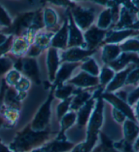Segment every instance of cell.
<instances>
[{
    "instance_id": "18",
    "label": "cell",
    "mask_w": 139,
    "mask_h": 152,
    "mask_svg": "<svg viewBox=\"0 0 139 152\" xmlns=\"http://www.w3.org/2000/svg\"><path fill=\"white\" fill-rule=\"evenodd\" d=\"M58 65V57L57 51L56 48H50L48 52V65L49 69V73H50V80H55L56 70H57Z\"/></svg>"
},
{
    "instance_id": "23",
    "label": "cell",
    "mask_w": 139,
    "mask_h": 152,
    "mask_svg": "<svg viewBox=\"0 0 139 152\" xmlns=\"http://www.w3.org/2000/svg\"><path fill=\"white\" fill-rule=\"evenodd\" d=\"M101 143L100 145V151L103 152H121L114 147V142L111 140L107 135L103 132H99Z\"/></svg>"
},
{
    "instance_id": "38",
    "label": "cell",
    "mask_w": 139,
    "mask_h": 152,
    "mask_svg": "<svg viewBox=\"0 0 139 152\" xmlns=\"http://www.w3.org/2000/svg\"><path fill=\"white\" fill-rule=\"evenodd\" d=\"M112 113L114 120L118 123H124V121L126 120L127 118L124 113H122L121 111L117 110V109H115L114 108L113 109Z\"/></svg>"
},
{
    "instance_id": "6",
    "label": "cell",
    "mask_w": 139,
    "mask_h": 152,
    "mask_svg": "<svg viewBox=\"0 0 139 152\" xmlns=\"http://www.w3.org/2000/svg\"><path fill=\"white\" fill-rule=\"evenodd\" d=\"M74 20L80 28L86 29L94 20V12L90 10L84 9L82 7H75L73 9Z\"/></svg>"
},
{
    "instance_id": "9",
    "label": "cell",
    "mask_w": 139,
    "mask_h": 152,
    "mask_svg": "<svg viewBox=\"0 0 139 152\" xmlns=\"http://www.w3.org/2000/svg\"><path fill=\"white\" fill-rule=\"evenodd\" d=\"M105 33V31L99 29L97 27H92L90 28L85 34V38L88 45V50H93V49H95V48L104 37Z\"/></svg>"
},
{
    "instance_id": "19",
    "label": "cell",
    "mask_w": 139,
    "mask_h": 152,
    "mask_svg": "<svg viewBox=\"0 0 139 152\" xmlns=\"http://www.w3.org/2000/svg\"><path fill=\"white\" fill-rule=\"evenodd\" d=\"M133 66L134 65L130 66L125 71H122L121 72H119L118 73V74H117L114 80L111 82V84L109 85V86H108L107 90V92L113 91V90H115L119 88V87H121L123 85L125 81H126L127 75H128V73L132 71V69Z\"/></svg>"
},
{
    "instance_id": "32",
    "label": "cell",
    "mask_w": 139,
    "mask_h": 152,
    "mask_svg": "<svg viewBox=\"0 0 139 152\" xmlns=\"http://www.w3.org/2000/svg\"><path fill=\"white\" fill-rule=\"evenodd\" d=\"M121 48L124 51H138V41L137 39H130L122 44Z\"/></svg>"
},
{
    "instance_id": "26",
    "label": "cell",
    "mask_w": 139,
    "mask_h": 152,
    "mask_svg": "<svg viewBox=\"0 0 139 152\" xmlns=\"http://www.w3.org/2000/svg\"><path fill=\"white\" fill-rule=\"evenodd\" d=\"M72 99L71 97H69L67 99L63 100L62 103L58 105L57 109H56V114H57V118L59 120L66 113L69 112L71 102Z\"/></svg>"
},
{
    "instance_id": "14",
    "label": "cell",
    "mask_w": 139,
    "mask_h": 152,
    "mask_svg": "<svg viewBox=\"0 0 139 152\" xmlns=\"http://www.w3.org/2000/svg\"><path fill=\"white\" fill-rule=\"evenodd\" d=\"M130 62H135L138 63V55L134 53H124L114 61L110 62L109 65L115 70H120L124 67Z\"/></svg>"
},
{
    "instance_id": "13",
    "label": "cell",
    "mask_w": 139,
    "mask_h": 152,
    "mask_svg": "<svg viewBox=\"0 0 139 152\" xmlns=\"http://www.w3.org/2000/svg\"><path fill=\"white\" fill-rule=\"evenodd\" d=\"M34 16V13L31 12L18 16L14 23V25L10 27V32L20 33L23 29L27 28L31 24Z\"/></svg>"
},
{
    "instance_id": "33",
    "label": "cell",
    "mask_w": 139,
    "mask_h": 152,
    "mask_svg": "<svg viewBox=\"0 0 139 152\" xmlns=\"http://www.w3.org/2000/svg\"><path fill=\"white\" fill-rule=\"evenodd\" d=\"M12 66V61L6 57H0V76L6 73Z\"/></svg>"
},
{
    "instance_id": "22",
    "label": "cell",
    "mask_w": 139,
    "mask_h": 152,
    "mask_svg": "<svg viewBox=\"0 0 139 152\" xmlns=\"http://www.w3.org/2000/svg\"><path fill=\"white\" fill-rule=\"evenodd\" d=\"M119 52L120 48L117 45H107L103 50V60L107 63L114 61L119 56Z\"/></svg>"
},
{
    "instance_id": "15",
    "label": "cell",
    "mask_w": 139,
    "mask_h": 152,
    "mask_svg": "<svg viewBox=\"0 0 139 152\" xmlns=\"http://www.w3.org/2000/svg\"><path fill=\"white\" fill-rule=\"evenodd\" d=\"M68 37H69V29H68V22L65 20L63 27L60 28L56 35L52 40V45L53 48H64L67 44Z\"/></svg>"
},
{
    "instance_id": "11",
    "label": "cell",
    "mask_w": 139,
    "mask_h": 152,
    "mask_svg": "<svg viewBox=\"0 0 139 152\" xmlns=\"http://www.w3.org/2000/svg\"><path fill=\"white\" fill-rule=\"evenodd\" d=\"M69 25H68L69 29V41H68V46H77L83 44V37L82 33L74 23V18L71 14H69Z\"/></svg>"
},
{
    "instance_id": "44",
    "label": "cell",
    "mask_w": 139,
    "mask_h": 152,
    "mask_svg": "<svg viewBox=\"0 0 139 152\" xmlns=\"http://www.w3.org/2000/svg\"><path fill=\"white\" fill-rule=\"evenodd\" d=\"M99 151H100V147L98 146V147H95V148L93 149V151L92 152H99Z\"/></svg>"
},
{
    "instance_id": "31",
    "label": "cell",
    "mask_w": 139,
    "mask_h": 152,
    "mask_svg": "<svg viewBox=\"0 0 139 152\" xmlns=\"http://www.w3.org/2000/svg\"><path fill=\"white\" fill-rule=\"evenodd\" d=\"M114 147L121 152H136L132 148V144L128 143L124 139L119 142H114Z\"/></svg>"
},
{
    "instance_id": "30",
    "label": "cell",
    "mask_w": 139,
    "mask_h": 152,
    "mask_svg": "<svg viewBox=\"0 0 139 152\" xmlns=\"http://www.w3.org/2000/svg\"><path fill=\"white\" fill-rule=\"evenodd\" d=\"M132 21L133 19L130 11L126 8L122 9V17L120 22L118 24V27H125V26L127 25H130L132 23Z\"/></svg>"
},
{
    "instance_id": "21",
    "label": "cell",
    "mask_w": 139,
    "mask_h": 152,
    "mask_svg": "<svg viewBox=\"0 0 139 152\" xmlns=\"http://www.w3.org/2000/svg\"><path fill=\"white\" fill-rule=\"evenodd\" d=\"M91 94L88 92H79L74 99H72L70 104V109L73 111H78L84 104L90 99Z\"/></svg>"
},
{
    "instance_id": "37",
    "label": "cell",
    "mask_w": 139,
    "mask_h": 152,
    "mask_svg": "<svg viewBox=\"0 0 139 152\" xmlns=\"http://www.w3.org/2000/svg\"><path fill=\"white\" fill-rule=\"evenodd\" d=\"M45 18L46 22L48 25H53L56 23V15L51 10H46Z\"/></svg>"
},
{
    "instance_id": "17",
    "label": "cell",
    "mask_w": 139,
    "mask_h": 152,
    "mask_svg": "<svg viewBox=\"0 0 139 152\" xmlns=\"http://www.w3.org/2000/svg\"><path fill=\"white\" fill-rule=\"evenodd\" d=\"M78 65L77 63H67L63 64L56 75L55 84L60 86L62 83L69 77L73 70Z\"/></svg>"
},
{
    "instance_id": "39",
    "label": "cell",
    "mask_w": 139,
    "mask_h": 152,
    "mask_svg": "<svg viewBox=\"0 0 139 152\" xmlns=\"http://www.w3.org/2000/svg\"><path fill=\"white\" fill-rule=\"evenodd\" d=\"M126 84H133L134 82H137L138 80V69L136 68V69L132 70L128 76H127Z\"/></svg>"
},
{
    "instance_id": "3",
    "label": "cell",
    "mask_w": 139,
    "mask_h": 152,
    "mask_svg": "<svg viewBox=\"0 0 139 152\" xmlns=\"http://www.w3.org/2000/svg\"><path fill=\"white\" fill-rule=\"evenodd\" d=\"M53 94L51 92L48 99L39 109L33 120L30 124L31 127L35 131H43L48 129L51 117V104L53 101Z\"/></svg>"
},
{
    "instance_id": "4",
    "label": "cell",
    "mask_w": 139,
    "mask_h": 152,
    "mask_svg": "<svg viewBox=\"0 0 139 152\" xmlns=\"http://www.w3.org/2000/svg\"><path fill=\"white\" fill-rule=\"evenodd\" d=\"M75 146L74 142L67 140L65 134L58 133L55 139L46 142L41 147L35 149L31 152H68L71 151Z\"/></svg>"
},
{
    "instance_id": "7",
    "label": "cell",
    "mask_w": 139,
    "mask_h": 152,
    "mask_svg": "<svg viewBox=\"0 0 139 152\" xmlns=\"http://www.w3.org/2000/svg\"><path fill=\"white\" fill-rule=\"evenodd\" d=\"M95 106V98L90 99L78 110L77 114V123L79 128L85 126L89 120Z\"/></svg>"
},
{
    "instance_id": "20",
    "label": "cell",
    "mask_w": 139,
    "mask_h": 152,
    "mask_svg": "<svg viewBox=\"0 0 139 152\" xmlns=\"http://www.w3.org/2000/svg\"><path fill=\"white\" fill-rule=\"evenodd\" d=\"M77 120V114L74 111H69L60 119V134H65V132L74 124Z\"/></svg>"
},
{
    "instance_id": "40",
    "label": "cell",
    "mask_w": 139,
    "mask_h": 152,
    "mask_svg": "<svg viewBox=\"0 0 139 152\" xmlns=\"http://www.w3.org/2000/svg\"><path fill=\"white\" fill-rule=\"evenodd\" d=\"M138 89L136 88L135 90L130 94L128 97H127V101L130 106L133 104L138 101Z\"/></svg>"
},
{
    "instance_id": "16",
    "label": "cell",
    "mask_w": 139,
    "mask_h": 152,
    "mask_svg": "<svg viewBox=\"0 0 139 152\" xmlns=\"http://www.w3.org/2000/svg\"><path fill=\"white\" fill-rule=\"evenodd\" d=\"M69 82L78 86L87 87L96 85L98 83V80L97 77L90 75L86 72H82L76 77L71 80Z\"/></svg>"
},
{
    "instance_id": "12",
    "label": "cell",
    "mask_w": 139,
    "mask_h": 152,
    "mask_svg": "<svg viewBox=\"0 0 139 152\" xmlns=\"http://www.w3.org/2000/svg\"><path fill=\"white\" fill-rule=\"evenodd\" d=\"M95 50H82L77 48H71L67 51L63 53L62 59L63 61L75 62L82 60L86 57L91 55Z\"/></svg>"
},
{
    "instance_id": "8",
    "label": "cell",
    "mask_w": 139,
    "mask_h": 152,
    "mask_svg": "<svg viewBox=\"0 0 139 152\" xmlns=\"http://www.w3.org/2000/svg\"><path fill=\"white\" fill-rule=\"evenodd\" d=\"M20 65L18 69L23 71L26 75L33 80L35 82L39 83V75L37 63L33 58H27L18 63Z\"/></svg>"
},
{
    "instance_id": "27",
    "label": "cell",
    "mask_w": 139,
    "mask_h": 152,
    "mask_svg": "<svg viewBox=\"0 0 139 152\" xmlns=\"http://www.w3.org/2000/svg\"><path fill=\"white\" fill-rule=\"evenodd\" d=\"M111 11L110 9L106 10L100 14L99 20H98V26L101 28H107L111 21Z\"/></svg>"
},
{
    "instance_id": "28",
    "label": "cell",
    "mask_w": 139,
    "mask_h": 152,
    "mask_svg": "<svg viewBox=\"0 0 139 152\" xmlns=\"http://www.w3.org/2000/svg\"><path fill=\"white\" fill-rule=\"evenodd\" d=\"M73 91V87L70 86H60L55 92V96L57 98L63 100L68 99Z\"/></svg>"
},
{
    "instance_id": "1",
    "label": "cell",
    "mask_w": 139,
    "mask_h": 152,
    "mask_svg": "<svg viewBox=\"0 0 139 152\" xmlns=\"http://www.w3.org/2000/svg\"><path fill=\"white\" fill-rule=\"evenodd\" d=\"M53 133L48 129L35 131L29 124L17 132L8 147L12 152L31 151L46 143Z\"/></svg>"
},
{
    "instance_id": "10",
    "label": "cell",
    "mask_w": 139,
    "mask_h": 152,
    "mask_svg": "<svg viewBox=\"0 0 139 152\" xmlns=\"http://www.w3.org/2000/svg\"><path fill=\"white\" fill-rule=\"evenodd\" d=\"M123 130L124 141L130 144H133L138 136L139 128L137 122L127 119L124 122Z\"/></svg>"
},
{
    "instance_id": "24",
    "label": "cell",
    "mask_w": 139,
    "mask_h": 152,
    "mask_svg": "<svg viewBox=\"0 0 139 152\" xmlns=\"http://www.w3.org/2000/svg\"><path fill=\"white\" fill-rule=\"evenodd\" d=\"M98 140H86L72 149L71 152H92L95 148Z\"/></svg>"
},
{
    "instance_id": "34",
    "label": "cell",
    "mask_w": 139,
    "mask_h": 152,
    "mask_svg": "<svg viewBox=\"0 0 139 152\" xmlns=\"http://www.w3.org/2000/svg\"><path fill=\"white\" fill-rule=\"evenodd\" d=\"M114 72L112 70L108 68H104L101 72L100 75V82L103 84H107L114 77Z\"/></svg>"
},
{
    "instance_id": "5",
    "label": "cell",
    "mask_w": 139,
    "mask_h": 152,
    "mask_svg": "<svg viewBox=\"0 0 139 152\" xmlns=\"http://www.w3.org/2000/svg\"><path fill=\"white\" fill-rule=\"evenodd\" d=\"M102 99H105L107 101H109V103H111L114 105V109L121 111L129 120L137 122V118L135 116L134 111L126 102L122 101V100L119 99L115 95L110 94L109 92H106V93L103 94Z\"/></svg>"
},
{
    "instance_id": "43",
    "label": "cell",
    "mask_w": 139,
    "mask_h": 152,
    "mask_svg": "<svg viewBox=\"0 0 139 152\" xmlns=\"http://www.w3.org/2000/svg\"><path fill=\"white\" fill-rule=\"evenodd\" d=\"M6 39H7V37L6 35H4L3 33H0V45L5 42Z\"/></svg>"
},
{
    "instance_id": "41",
    "label": "cell",
    "mask_w": 139,
    "mask_h": 152,
    "mask_svg": "<svg viewBox=\"0 0 139 152\" xmlns=\"http://www.w3.org/2000/svg\"><path fill=\"white\" fill-rule=\"evenodd\" d=\"M40 52V48L39 46H34L31 48V49L29 50V56H34V55H37V54H39Z\"/></svg>"
},
{
    "instance_id": "36",
    "label": "cell",
    "mask_w": 139,
    "mask_h": 152,
    "mask_svg": "<svg viewBox=\"0 0 139 152\" xmlns=\"http://www.w3.org/2000/svg\"><path fill=\"white\" fill-rule=\"evenodd\" d=\"M12 46V36L10 38H7L6 42L0 45V57L10 50Z\"/></svg>"
},
{
    "instance_id": "35",
    "label": "cell",
    "mask_w": 139,
    "mask_h": 152,
    "mask_svg": "<svg viewBox=\"0 0 139 152\" xmlns=\"http://www.w3.org/2000/svg\"><path fill=\"white\" fill-rule=\"evenodd\" d=\"M11 24L10 18L9 17L3 7L0 6V25L6 26V27H10Z\"/></svg>"
},
{
    "instance_id": "29",
    "label": "cell",
    "mask_w": 139,
    "mask_h": 152,
    "mask_svg": "<svg viewBox=\"0 0 139 152\" xmlns=\"http://www.w3.org/2000/svg\"><path fill=\"white\" fill-rule=\"evenodd\" d=\"M82 69L92 75H97L99 73L98 66L93 59H89L88 61H86L82 65Z\"/></svg>"
},
{
    "instance_id": "2",
    "label": "cell",
    "mask_w": 139,
    "mask_h": 152,
    "mask_svg": "<svg viewBox=\"0 0 139 152\" xmlns=\"http://www.w3.org/2000/svg\"><path fill=\"white\" fill-rule=\"evenodd\" d=\"M103 109H104V104H103V99L102 97H99L98 98L96 106L94 108L88 122L86 140L98 139L100 129L102 126L103 120H104Z\"/></svg>"
},
{
    "instance_id": "25",
    "label": "cell",
    "mask_w": 139,
    "mask_h": 152,
    "mask_svg": "<svg viewBox=\"0 0 139 152\" xmlns=\"http://www.w3.org/2000/svg\"><path fill=\"white\" fill-rule=\"evenodd\" d=\"M134 33L133 30H125L120 31L113 32L107 37L106 42L107 43H116L119 42L125 38L130 36Z\"/></svg>"
},
{
    "instance_id": "42",
    "label": "cell",
    "mask_w": 139,
    "mask_h": 152,
    "mask_svg": "<svg viewBox=\"0 0 139 152\" xmlns=\"http://www.w3.org/2000/svg\"><path fill=\"white\" fill-rule=\"evenodd\" d=\"M0 152H12L8 147L5 145L0 139Z\"/></svg>"
}]
</instances>
